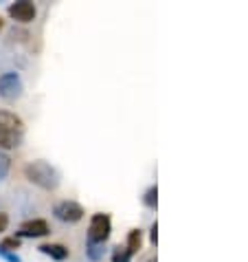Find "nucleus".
Instances as JSON below:
<instances>
[{"instance_id": "f257e3e1", "label": "nucleus", "mask_w": 248, "mask_h": 262, "mask_svg": "<svg viewBox=\"0 0 248 262\" xmlns=\"http://www.w3.org/2000/svg\"><path fill=\"white\" fill-rule=\"evenodd\" d=\"M24 177L29 179V183L38 185V187H42V190H46V192L57 190L60 183H62L60 170H57L55 165H51L48 161H42V159L24 165Z\"/></svg>"}, {"instance_id": "f03ea898", "label": "nucleus", "mask_w": 248, "mask_h": 262, "mask_svg": "<svg viewBox=\"0 0 248 262\" xmlns=\"http://www.w3.org/2000/svg\"><path fill=\"white\" fill-rule=\"evenodd\" d=\"M24 123L16 113L0 111V150H13L22 145Z\"/></svg>"}, {"instance_id": "7ed1b4c3", "label": "nucleus", "mask_w": 248, "mask_h": 262, "mask_svg": "<svg viewBox=\"0 0 248 262\" xmlns=\"http://www.w3.org/2000/svg\"><path fill=\"white\" fill-rule=\"evenodd\" d=\"M110 234H112L110 214H94L90 218V227H88V243L106 245L108 238H110Z\"/></svg>"}, {"instance_id": "20e7f679", "label": "nucleus", "mask_w": 248, "mask_h": 262, "mask_svg": "<svg viewBox=\"0 0 248 262\" xmlns=\"http://www.w3.org/2000/svg\"><path fill=\"white\" fill-rule=\"evenodd\" d=\"M24 95V84H22V77L18 73H3L0 75V99L5 101H18L20 97Z\"/></svg>"}, {"instance_id": "39448f33", "label": "nucleus", "mask_w": 248, "mask_h": 262, "mask_svg": "<svg viewBox=\"0 0 248 262\" xmlns=\"http://www.w3.org/2000/svg\"><path fill=\"white\" fill-rule=\"evenodd\" d=\"M84 207L79 205L77 201H60L57 205L53 207V216L57 218L60 223H66V225H75L84 218Z\"/></svg>"}, {"instance_id": "423d86ee", "label": "nucleus", "mask_w": 248, "mask_h": 262, "mask_svg": "<svg viewBox=\"0 0 248 262\" xmlns=\"http://www.w3.org/2000/svg\"><path fill=\"white\" fill-rule=\"evenodd\" d=\"M51 234V227L44 218H33V221H27L20 225V229L16 231V238H42V236H48Z\"/></svg>"}, {"instance_id": "0eeeda50", "label": "nucleus", "mask_w": 248, "mask_h": 262, "mask_svg": "<svg viewBox=\"0 0 248 262\" xmlns=\"http://www.w3.org/2000/svg\"><path fill=\"white\" fill-rule=\"evenodd\" d=\"M9 16L20 25H29L38 16V9H35V5L29 3V0H18V3L9 5Z\"/></svg>"}, {"instance_id": "6e6552de", "label": "nucleus", "mask_w": 248, "mask_h": 262, "mask_svg": "<svg viewBox=\"0 0 248 262\" xmlns=\"http://www.w3.org/2000/svg\"><path fill=\"white\" fill-rule=\"evenodd\" d=\"M40 251L44 253V256H48V258L57 260V262L66 260V258L70 256L68 247H64V245H57V243H46V245H40Z\"/></svg>"}, {"instance_id": "1a4fd4ad", "label": "nucleus", "mask_w": 248, "mask_h": 262, "mask_svg": "<svg viewBox=\"0 0 248 262\" xmlns=\"http://www.w3.org/2000/svg\"><path fill=\"white\" fill-rule=\"evenodd\" d=\"M141 247H143V229H132V231L128 234V245H126V249L134 256L136 251H141Z\"/></svg>"}, {"instance_id": "9d476101", "label": "nucleus", "mask_w": 248, "mask_h": 262, "mask_svg": "<svg viewBox=\"0 0 248 262\" xmlns=\"http://www.w3.org/2000/svg\"><path fill=\"white\" fill-rule=\"evenodd\" d=\"M86 256H88V260H92V262L104 260V256H106V245H92V243H86Z\"/></svg>"}, {"instance_id": "9b49d317", "label": "nucleus", "mask_w": 248, "mask_h": 262, "mask_svg": "<svg viewBox=\"0 0 248 262\" xmlns=\"http://www.w3.org/2000/svg\"><path fill=\"white\" fill-rule=\"evenodd\" d=\"M143 203H145V207L156 209V205H158V187L156 185L147 187V192H145V196H143Z\"/></svg>"}, {"instance_id": "f8f14e48", "label": "nucleus", "mask_w": 248, "mask_h": 262, "mask_svg": "<svg viewBox=\"0 0 248 262\" xmlns=\"http://www.w3.org/2000/svg\"><path fill=\"white\" fill-rule=\"evenodd\" d=\"M112 262H132V253H130L126 247H114L112 249Z\"/></svg>"}, {"instance_id": "ddd939ff", "label": "nucleus", "mask_w": 248, "mask_h": 262, "mask_svg": "<svg viewBox=\"0 0 248 262\" xmlns=\"http://www.w3.org/2000/svg\"><path fill=\"white\" fill-rule=\"evenodd\" d=\"M9 167H11V159L7 152L0 150V181L7 179V174H9Z\"/></svg>"}, {"instance_id": "4468645a", "label": "nucleus", "mask_w": 248, "mask_h": 262, "mask_svg": "<svg viewBox=\"0 0 248 262\" xmlns=\"http://www.w3.org/2000/svg\"><path fill=\"white\" fill-rule=\"evenodd\" d=\"M0 247H3L5 251H11V253H16V249H20V240L13 236V238H5L3 243H0Z\"/></svg>"}, {"instance_id": "2eb2a0df", "label": "nucleus", "mask_w": 248, "mask_h": 262, "mask_svg": "<svg viewBox=\"0 0 248 262\" xmlns=\"http://www.w3.org/2000/svg\"><path fill=\"white\" fill-rule=\"evenodd\" d=\"M0 258H5L7 262H22V258L18 256V253H11V251H5L3 247H0Z\"/></svg>"}, {"instance_id": "dca6fc26", "label": "nucleus", "mask_w": 248, "mask_h": 262, "mask_svg": "<svg viewBox=\"0 0 248 262\" xmlns=\"http://www.w3.org/2000/svg\"><path fill=\"white\" fill-rule=\"evenodd\" d=\"M7 225H9V216H7L5 212H0V231H5Z\"/></svg>"}, {"instance_id": "f3484780", "label": "nucleus", "mask_w": 248, "mask_h": 262, "mask_svg": "<svg viewBox=\"0 0 248 262\" xmlns=\"http://www.w3.org/2000/svg\"><path fill=\"white\" fill-rule=\"evenodd\" d=\"M150 238H152V245H156V243H158V225H156V223L152 225V234H150Z\"/></svg>"}, {"instance_id": "a211bd4d", "label": "nucleus", "mask_w": 248, "mask_h": 262, "mask_svg": "<svg viewBox=\"0 0 248 262\" xmlns=\"http://www.w3.org/2000/svg\"><path fill=\"white\" fill-rule=\"evenodd\" d=\"M147 262H158V260H156V258H150V260H147Z\"/></svg>"}, {"instance_id": "6ab92c4d", "label": "nucleus", "mask_w": 248, "mask_h": 262, "mask_svg": "<svg viewBox=\"0 0 248 262\" xmlns=\"http://www.w3.org/2000/svg\"><path fill=\"white\" fill-rule=\"evenodd\" d=\"M0 31H3V20H0Z\"/></svg>"}]
</instances>
